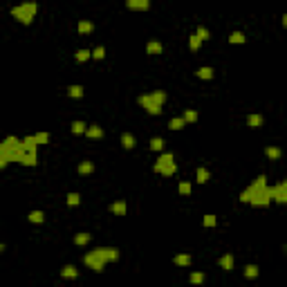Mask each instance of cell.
I'll list each match as a JSON object with an SVG mask.
<instances>
[{
    "instance_id": "1",
    "label": "cell",
    "mask_w": 287,
    "mask_h": 287,
    "mask_svg": "<svg viewBox=\"0 0 287 287\" xmlns=\"http://www.w3.org/2000/svg\"><path fill=\"white\" fill-rule=\"evenodd\" d=\"M267 155H269V157H278V155H280V153H278V150H276V148H269V150H267Z\"/></svg>"
}]
</instances>
